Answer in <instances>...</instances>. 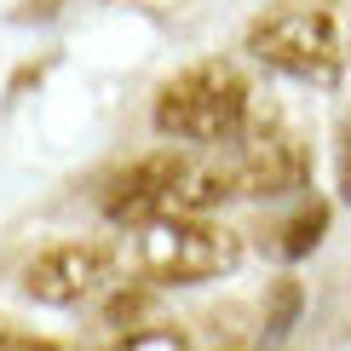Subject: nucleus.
I'll use <instances>...</instances> for the list:
<instances>
[{"label": "nucleus", "instance_id": "7", "mask_svg": "<svg viewBox=\"0 0 351 351\" xmlns=\"http://www.w3.org/2000/svg\"><path fill=\"white\" fill-rule=\"evenodd\" d=\"M110 351H190V340H184V328L156 323V328H133V334H121Z\"/></svg>", "mask_w": 351, "mask_h": 351}, {"label": "nucleus", "instance_id": "11", "mask_svg": "<svg viewBox=\"0 0 351 351\" xmlns=\"http://www.w3.org/2000/svg\"><path fill=\"white\" fill-rule=\"evenodd\" d=\"M340 190L351 196V127H346V156H340Z\"/></svg>", "mask_w": 351, "mask_h": 351}, {"label": "nucleus", "instance_id": "2", "mask_svg": "<svg viewBox=\"0 0 351 351\" xmlns=\"http://www.w3.org/2000/svg\"><path fill=\"white\" fill-rule=\"evenodd\" d=\"M254 86L237 64H190L184 75H173L162 93H156V127L173 144H190V150H219V144H237L242 133H254Z\"/></svg>", "mask_w": 351, "mask_h": 351}, {"label": "nucleus", "instance_id": "4", "mask_svg": "<svg viewBox=\"0 0 351 351\" xmlns=\"http://www.w3.org/2000/svg\"><path fill=\"white\" fill-rule=\"evenodd\" d=\"M237 259L242 237L213 219H162V225H144L138 237V265L156 282H208L237 271Z\"/></svg>", "mask_w": 351, "mask_h": 351}, {"label": "nucleus", "instance_id": "5", "mask_svg": "<svg viewBox=\"0 0 351 351\" xmlns=\"http://www.w3.org/2000/svg\"><path fill=\"white\" fill-rule=\"evenodd\" d=\"M18 282L40 305H81V300L115 288V254L104 242H58L29 259Z\"/></svg>", "mask_w": 351, "mask_h": 351}, {"label": "nucleus", "instance_id": "8", "mask_svg": "<svg viewBox=\"0 0 351 351\" xmlns=\"http://www.w3.org/2000/svg\"><path fill=\"white\" fill-rule=\"evenodd\" d=\"M323 225H328V208H305L294 225L282 230V254H288V259L311 254V247H317V237H323Z\"/></svg>", "mask_w": 351, "mask_h": 351}, {"label": "nucleus", "instance_id": "10", "mask_svg": "<svg viewBox=\"0 0 351 351\" xmlns=\"http://www.w3.org/2000/svg\"><path fill=\"white\" fill-rule=\"evenodd\" d=\"M0 351H58V346L35 340V334H18V328H0Z\"/></svg>", "mask_w": 351, "mask_h": 351}, {"label": "nucleus", "instance_id": "3", "mask_svg": "<svg viewBox=\"0 0 351 351\" xmlns=\"http://www.w3.org/2000/svg\"><path fill=\"white\" fill-rule=\"evenodd\" d=\"M247 52L300 81H334L351 64V18L334 0H282L247 23Z\"/></svg>", "mask_w": 351, "mask_h": 351}, {"label": "nucleus", "instance_id": "1", "mask_svg": "<svg viewBox=\"0 0 351 351\" xmlns=\"http://www.w3.org/2000/svg\"><path fill=\"white\" fill-rule=\"evenodd\" d=\"M225 196H237L225 144L219 150H156L110 179L104 213L121 225H162V219H202Z\"/></svg>", "mask_w": 351, "mask_h": 351}, {"label": "nucleus", "instance_id": "6", "mask_svg": "<svg viewBox=\"0 0 351 351\" xmlns=\"http://www.w3.org/2000/svg\"><path fill=\"white\" fill-rule=\"evenodd\" d=\"M230 156V179H237V196H288V190L305 184V144H294L288 133L259 121L254 133H242L237 144H225Z\"/></svg>", "mask_w": 351, "mask_h": 351}, {"label": "nucleus", "instance_id": "9", "mask_svg": "<svg viewBox=\"0 0 351 351\" xmlns=\"http://www.w3.org/2000/svg\"><path fill=\"white\" fill-rule=\"evenodd\" d=\"M294 311H300V288L282 282V288H276V311H271V323H265V340H282L288 323H294Z\"/></svg>", "mask_w": 351, "mask_h": 351}]
</instances>
